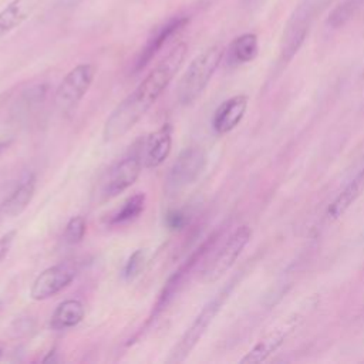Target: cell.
I'll return each mask as SVG.
<instances>
[{"label":"cell","mask_w":364,"mask_h":364,"mask_svg":"<svg viewBox=\"0 0 364 364\" xmlns=\"http://www.w3.org/2000/svg\"><path fill=\"white\" fill-rule=\"evenodd\" d=\"M47 94V85L46 84H34L31 87H28L27 90H24L21 92V100H20V105L27 111L31 109L33 107H37L38 104H41L46 98Z\"/></svg>","instance_id":"cell-23"},{"label":"cell","mask_w":364,"mask_h":364,"mask_svg":"<svg viewBox=\"0 0 364 364\" xmlns=\"http://www.w3.org/2000/svg\"><path fill=\"white\" fill-rule=\"evenodd\" d=\"M218 239V235H212L209 236L198 249H195L189 257H186V260L166 279L165 284L162 286L154 306L152 310L144 324V330L149 328L152 326V323L168 309V306L175 300V297L181 293V290L183 289L185 283L188 282L189 276L192 274V272L195 270V267L199 264V262L206 256V253L213 247L215 242Z\"/></svg>","instance_id":"cell-4"},{"label":"cell","mask_w":364,"mask_h":364,"mask_svg":"<svg viewBox=\"0 0 364 364\" xmlns=\"http://www.w3.org/2000/svg\"><path fill=\"white\" fill-rule=\"evenodd\" d=\"M80 1H82V0H63V3H64V7H73V6L78 4Z\"/></svg>","instance_id":"cell-28"},{"label":"cell","mask_w":364,"mask_h":364,"mask_svg":"<svg viewBox=\"0 0 364 364\" xmlns=\"http://www.w3.org/2000/svg\"><path fill=\"white\" fill-rule=\"evenodd\" d=\"M188 53L185 43H178L128 94L108 115L104 122V141H115L124 136L155 104L164 90L169 85L175 74L179 71Z\"/></svg>","instance_id":"cell-1"},{"label":"cell","mask_w":364,"mask_h":364,"mask_svg":"<svg viewBox=\"0 0 364 364\" xmlns=\"http://www.w3.org/2000/svg\"><path fill=\"white\" fill-rule=\"evenodd\" d=\"M188 215L186 212H183L182 209H176V208H172L169 209L166 213H165V218H164V222H165V226L172 230V232H178V230H182L186 225H188Z\"/></svg>","instance_id":"cell-24"},{"label":"cell","mask_w":364,"mask_h":364,"mask_svg":"<svg viewBox=\"0 0 364 364\" xmlns=\"http://www.w3.org/2000/svg\"><path fill=\"white\" fill-rule=\"evenodd\" d=\"M77 270L70 263H58L43 270L30 287L33 300H46L64 290L74 280Z\"/></svg>","instance_id":"cell-10"},{"label":"cell","mask_w":364,"mask_h":364,"mask_svg":"<svg viewBox=\"0 0 364 364\" xmlns=\"http://www.w3.org/2000/svg\"><path fill=\"white\" fill-rule=\"evenodd\" d=\"M223 57V47L215 44L203 50L191 61L176 88V100L181 105H191L203 92Z\"/></svg>","instance_id":"cell-2"},{"label":"cell","mask_w":364,"mask_h":364,"mask_svg":"<svg viewBox=\"0 0 364 364\" xmlns=\"http://www.w3.org/2000/svg\"><path fill=\"white\" fill-rule=\"evenodd\" d=\"M252 230L247 225L239 226L222 245V247L215 253V256L203 266L200 272V279L206 283L216 282L220 279L237 260L246 245L249 243Z\"/></svg>","instance_id":"cell-6"},{"label":"cell","mask_w":364,"mask_h":364,"mask_svg":"<svg viewBox=\"0 0 364 364\" xmlns=\"http://www.w3.org/2000/svg\"><path fill=\"white\" fill-rule=\"evenodd\" d=\"M141 159V142L135 145V149L118 161L109 171L104 181L102 196L104 199H112L131 188L138 179L142 171Z\"/></svg>","instance_id":"cell-8"},{"label":"cell","mask_w":364,"mask_h":364,"mask_svg":"<svg viewBox=\"0 0 364 364\" xmlns=\"http://www.w3.org/2000/svg\"><path fill=\"white\" fill-rule=\"evenodd\" d=\"M311 21V6L301 4L291 16L287 27L283 33V43H282V58L284 61L291 60V57L299 51L301 47L309 27Z\"/></svg>","instance_id":"cell-12"},{"label":"cell","mask_w":364,"mask_h":364,"mask_svg":"<svg viewBox=\"0 0 364 364\" xmlns=\"http://www.w3.org/2000/svg\"><path fill=\"white\" fill-rule=\"evenodd\" d=\"M16 235H17L16 230H10V232H7L6 235H3L0 237V262L7 256L11 245H13V242L16 239Z\"/></svg>","instance_id":"cell-25"},{"label":"cell","mask_w":364,"mask_h":364,"mask_svg":"<svg viewBox=\"0 0 364 364\" xmlns=\"http://www.w3.org/2000/svg\"><path fill=\"white\" fill-rule=\"evenodd\" d=\"M300 316H291L286 321L277 324L272 330H269L242 358V364H253V363H262L269 358L274 351L280 348V346L287 340V337L296 330V327L300 323Z\"/></svg>","instance_id":"cell-11"},{"label":"cell","mask_w":364,"mask_h":364,"mask_svg":"<svg viewBox=\"0 0 364 364\" xmlns=\"http://www.w3.org/2000/svg\"><path fill=\"white\" fill-rule=\"evenodd\" d=\"M1 351H3V350H1V348H0V355H1Z\"/></svg>","instance_id":"cell-29"},{"label":"cell","mask_w":364,"mask_h":364,"mask_svg":"<svg viewBox=\"0 0 364 364\" xmlns=\"http://www.w3.org/2000/svg\"><path fill=\"white\" fill-rule=\"evenodd\" d=\"M11 144V141L10 139H6V141H0V155L9 148V145Z\"/></svg>","instance_id":"cell-26"},{"label":"cell","mask_w":364,"mask_h":364,"mask_svg":"<svg viewBox=\"0 0 364 364\" xmlns=\"http://www.w3.org/2000/svg\"><path fill=\"white\" fill-rule=\"evenodd\" d=\"M85 316L84 304L77 299H67L61 301L51 314L50 327L53 330H67L78 326Z\"/></svg>","instance_id":"cell-17"},{"label":"cell","mask_w":364,"mask_h":364,"mask_svg":"<svg viewBox=\"0 0 364 364\" xmlns=\"http://www.w3.org/2000/svg\"><path fill=\"white\" fill-rule=\"evenodd\" d=\"M206 161L208 158L205 149L198 145H191L182 149L166 175V192L178 193L196 182V179L205 171Z\"/></svg>","instance_id":"cell-5"},{"label":"cell","mask_w":364,"mask_h":364,"mask_svg":"<svg viewBox=\"0 0 364 364\" xmlns=\"http://www.w3.org/2000/svg\"><path fill=\"white\" fill-rule=\"evenodd\" d=\"M95 75V67L82 63L70 70L54 94V102L58 109L68 111L75 107L88 92Z\"/></svg>","instance_id":"cell-7"},{"label":"cell","mask_w":364,"mask_h":364,"mask_svg":"<svg viewBox=\"0 0 364 364\" xmlns=\"http://www.w3.org/2000/svg\"><path fill=\"white\" fill-rule=\"evenodd\" d=\"M145 203H146L145 193L138 192V193L129 196L127 200L122 202V205L118 209H115L109 215V218L107 219V225L122 226V225L134 222L144 212Z\"/></svg>","instance_id":"cell-20"},{"label":"cell","mask_w":364,"mask_h":364,"mask_svg":"<svg viewBox=\"0 0 364 364\" xmlns=\"http://www.w3.org/2000/svg\"><path fill=\"white\" fill-rule=\"evenodd\" d=\"M259 53L257 36L253 33H243L237 36L226 50V61L229 65L236 67L250 63Z\"/></svg>","instance_id":"cell-18"},{"label":"cell","mask_w":364,"mask_h":364,"mask_svg":"<svg viewBox=\"0 0 364 364\" xmlns=\"http://www.w3.org/2000/svg\"><path fill=\"white\" fill-rule=\"evenodd\" d=\"M235 284H236V279H232L202 307V310L195 317L192 324L186 328V331L182 334L179 341L171 348L168 357L165 358V363L178 364V363H183L189 357V354L198 346V343L200 341V338L203 337V334L206 333V330L209 328V326L212 324L218 313L222 310Z\"/></svg>","instance_id":"cell-3"},{"label":"cell","mask_w":364,"mask_h":364,"mask_svg":"<svg viewBox=\"0 0 364 364\" xmlns=\"http://www.w3.org/2000/svg\"><path fill=\"white\" fill-rule=\"evenodd\" d=\"M188 21H189L188 16L178 14V16L169 17L166 21H162L159 26H156L151 31L144 47L136 54L132 63L131 71L136 74L141 70H144L152 61V58L162 50V47L168 43V40L172 38L175 34H178L188 24Z\"/></svg>","instance_id":"cell-9"},{"label":"cell","mask_w":364,"mask_h":364,"mask_svg":"<svg viewBox=\"0 0 364 364\" xmlns=\"http://www.w3.org/2000/svg\"><path fill=\"white\" fill-rule=\"evenodd\" d=\"M34 7L36 0H11L0 10V38L26 21Z\"/></svg>","instance_id":"cell-19"},{"label":"cell","mask_w":364,"mask_h":364,"mask_svg":"<svg viewBox=\"0 0 364 364\" xmlns=\"http://www.w3.org/2000/svg\"><path fill=\"white\" fill-rule=\"evenodd\" d=\"M172 149V125L164 124L141 142V159L145 168H156L169 156Z\"/></svg>","instance_id":"cell-13"},{"label":"cell","mask_w":364,"mask_h":364,"mask_svg":"<svg viewBox=\"0 0 364 364\" xmlns=\"http://www.w3.org/2000/svg\"><path fill=\"white\" fill-rule=\"evenodd\" d=\"M146 262V250L145 249H138L135 250L127 260L124 270H122V277L125 280H134L136 276L141 274L144 270Z\"/></svg>","instance_id":"cell-22"},{"label":"cell","mask_w":364,"mask_h":364,"mask_svg":"<svg viewBox=\"0 0 364 364\" xmlns=\"http://www.w3.org/2000/svg\"><path fill=\"white\" fill-rule=\"evenodd\" d=\"M87 232V222L85 218L78 215V216H73L68 223L65 225L64 233H63V239L67 245H77L80 243Z\"/></svg>","instance_id":"cell-21"},{"label":"cell","mask_w":364,"mask_h":364,"mask_svg":"<svg viewBox=\"0 0 364 364\" xmlns=\"http://www.w3.org/2000/svg\"><path fill=\"white\" fill-rule=\"evenodd\" d=\"M0 306H1V301H0Z\"/></svg>","instance_id":"cell-30"},{"label":"cell","mask_w":364,"mask_h":364,"mask_svg":"<svg viewBox=\"0 0 364 364\" xmlns=\"http://www.w3.org/2000/svg\"><path fill=\"white\" fill-rule=\"evenodd\" d=\"M54 354H55V351H54V350H53V351H50V353H48V355L43 358V363H48V361H57V358L54 357Z\"/></svg>","instance_id":"cell-27"},{"label":"cell","mask_w":364,"mask_h":364,"mask_svg":"<svg viewBox=\"0 0 364 364\" xmlns=\"http://www.w3.org/2000/svg\"><path fill=\"white\" fill-rule=\"evenodd\" d=\"M363 192H364V168L353 178V181L328 205L326 216L330 220L338 219L350 209V206L361 196Z\"/></svg>","instance_id":"cell-16"},{"label":"cell","mask_w":364,"mask_h":364,"mask_svg":"<svg viewBox=\"0 0 364 364\" xmlns=\"http://www.w3.org/2000/svg\"><path fill=\"white\" fill-rule=\"evenodd\" d=\"M247 97L243 94L233 95L225 100L215 111L212 118V128L216 134L225 135L233 131L243 119L247 109Z\"/></svg>","instance_id":"cell-14"},{"label":"cell","mask_w":364,"mask_h":364,"mask_svg":"<svg viewBox=\"0 0 364 364\" xmlns=\"http://www.w3.org/2000/svg\"><path fill=\"white\" fill-rule=\"evenodd\" d=\"M36 192L34 175H27L0 203V212L7 216H18L30 205Z\"/></svg>","instance_id":"cell-15"}]
</instances>
